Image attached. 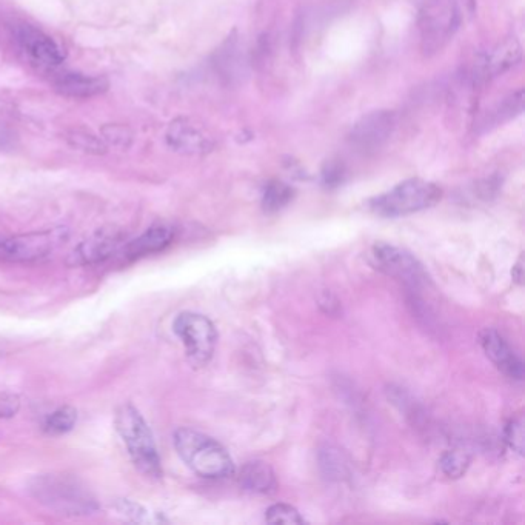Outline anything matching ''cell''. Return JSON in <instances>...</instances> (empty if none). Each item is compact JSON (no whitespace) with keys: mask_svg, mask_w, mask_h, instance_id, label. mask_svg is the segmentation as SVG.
<instances>
[{"mask_svg":"<svg viewBox=\"0 0 525 525\" xmlns=\"http://www.w3.org/2000/svg\"><path fill=\"white\" fill-rule=\"evenodd\" d=\"M174 449L188 469L207 479H224L235 473L227 450L215 439L193 429L176 430Z\"/></svg>","mask_w":525,"mask_h":525,"instance_id":"obj_1","label":"cell"},{"mask_svg":"<svg viewBox=\"0 0 525 525\" xmlns=\"http://www.w3.org/2000/svg\"><path fill=\"white\" fill-rule=\"evenodd\" d=\"M116 429L127 447L134 467L148 479L162 478V464L153 432L144 416L131 404L122 405L116 413Z\"/></svg>","mask_w":525,"mask_h":525,"instance_id":"obj_2","label":"cell"},{"mask_svg":"<svg viewBox=\"0 0 525 525\" xmlns=\"http://www.w3.org/2000/svg\"><path fill=\"white\" fill-rule=\"evenodd\" d=\"M459 0H425L419 13V37L425 56L444 50L461 27Z\"/></svg>","mask_w":525,"mask_h":525,"instance_id":"obj_3","label":"cell"},{"mask_svg":"<svg viewBox=\"0 0 525 525\" xmlns=\"http://www.w3.org/2000/svg\"><path fill=\"white\" fill-rule=\"evenodd\" d=\"M442 198V190L432 182L408 179L387 193L370 201V208L382 218H399L435 207Z\"/></svg>","mask_w":525,"mask_h":525,"instance_id":"obj_4","label":"cell"},{"mask_svg":"<svg viewBox=\"0 0 525 525\" xmlns=\"http://www.w3.org/2000/svg\"><path fill=\"white\" fill-rule=\"evenodd\" d=\"M33 490L42 504L59 513L87 515L96 510L93 496L79 482L64 475H48L37 479Z\"/></svg>","mask_w":525,"mask_h":525,"instance_id":"obj_5","label":"cell"},{"mask_svg":"<svg viewBox=\"0 0 525 525\" xmlns=\"http://www.w3.org/2000/svg\"><path fill=\"white\" fill-rule=\"evenodd\" d=\"M173 330L184 344L191 364L207 365L210 362L218 344V332L207 316L185 311L174 319Z\"/></svg>","mask_w":525,"mask_h":525,"instance_id":"obj_6","label":"cell"},{"mask_svg":"<svg viewBox=\"0 0 525 525\" xmlns=\"http://www.w3.org/2000/svg\"><path fill=\"white\" fill-rule=\"evenodd\" d=\"M67 228H48L0 241V258L10 262H34L53 255L67 244Z\"/></svg>","mask_w":525,"mask_h":525,"instance_id":"obj_7","label":"cell"},{"mask_svg":"<svg viewBox=\"0 0 525 525\" xmlns=\"http://www.w3.org/2000/svg\"><path fill=\"white\" fill-rule=\"evenodd\" d=\"M372 261L385 275L401 279L405 284L419 287L427 281L422 265L407 251L390 244H376L372 248Z\"/></svg>","mask_w":525,"mask_h":525,"instance_id":"obj_8","label":"cell"},{"mask_svg":"<svg viewBox=\"0 0 525 525\" xmlns=\"http://www.w3.org/2000/svg\"><path fill=\"white\" fill-rule=\"evenodd\" d=\"M14 41L31 61L44 67H57L65 59L64 50L39 28L17 24L13 28Z\"/></svg>","mask_w":525,"mask_h":525,"instance_id":"obj_9","label":"cell"},{"mask_svg":"<svg viewBox=\"0 0 525 525\" xmlns=\"http://www.w3.org/2000/svg\"><path fill=\"white\" fill-rule=\"evenodd\" d=\"M396 127V116L392 111H373L356 122L350 133V142L358 150L376 151L392 138Z\"/></svg>","mask_w":525,"mask_h":525,"instance_id":"obj_10","label":"cell"},{"mask_svg":"<svg viewBox=\"0 0 525 525\" xmlns=\"http://www.w3.org/2000/svg\"><path fill=\"white\" fill-rule=\"evenodd\" d=\"M167 144L171 150L185 156H201L215 147V141L204 128L185 118L176 119L168 125Z\"/></svg>","mask_w":525,"mask_h":525,"instance_id":"obj_11","label":"cell"},{"mask_svg":"<svg viewBox=\"0 0 525 525\" xmlns=\"http://www.w3.org/2000/svg\"><path fill=\"white\" fill-rule=\"evenodd\" d=\"M121 242L122 235L118 230H99L74 248L68 264L94 265L104 262L119 250Z\"/></svg>","mask_w":525,"mask_h":525,"instance_id":"obj_12","label":"cell"},{"mask_svg":"<svg viewBox=\"0 0 525 525\" xmlns=\"http://www.w3.org/2000/svg\"><path fill=\"white\" fill-rule=\"evenodd\" d=\"M521 57V45L515 37H509L479 57L475 65V77L481 81H487V79L499 76L510 70L513 65L518 64Z\"/></svg>","mask_w":525,"mask_h":525,"instance_id":"obj_13","label":"cell"},{"mask_svg":"<svg viewBox=\"0 0 525 525\" xmlns=\"http://www.w3.org/2000/svg\"><path fill=\"white\" fill-rule=\"evenodd\" d=\"M481 345L485 355L504 375L512 379L524 378V364L521 358L513 352L512 347L493 328H485L481 333Z\"/></svg>","mask_w":525,"mask_h":525,"instance_id":"obj_14","label":"cell"},{"mask_svg":"<svg viewBox=\"0 0 525 525\" xmlns=\"http://www.w3.org/2000/svg\"><path fill=\"white\" fill-rule=\"evenodd\" d=\"M54 90L71 99H88L104 94L110 87L107 77L82 73H62L54 77Z\"/></svg>","mask_w":525,"mask_h":525,"instance_id":"obj_15","label":"cell"},{"mask_svg":"<svg viewBox=\"0 0 525 525\" xmlns=\"http://www.w3.org/2000/svg\"><path fill=\"white\" fill-rule=\"evenodd\" d=\"M173 238L174 230L170 225H153V227L145 231L144 235L128 242L124 251H122V256H124L125 261H134V259L159 253V251L165 250L171 244Z\"/></svg>","mask_w":525,"mask_h":525,"instance_id":"obj_16","label":"cell"},{"mask_svg":"<svg viewBox=\"0 0 525 525\" xmlns=\"http://www.w3.org/2000/svg\"><path fill=\"white\" fill-rule=\"evenodd\" d=\"M241 484L250 492L267 493L275 487V473L265 462H248L242 469Z\"/></svg>","mask_w":525,"mask_h":525,"instance_id":"obj_17","label":"cell"},{"mask_svg":"<svg viewBox=\"0 0 525 525\" xmlns=\"http://www.w3.org/2000/svg\"><path fill=\"white\" fill-rule=\"evenodd\" d=\"M65 141L74 150L82 151V153L96 154V156L107 153V145L104 144V141L91 131L84 130V128L68 130L65 133Z\"/></svg>","mask_w":525,"mask_h":525,"instance_id":"obj_18","label":"cell"},{"mask_svg":"<svg viewBox=\"0 0 525 525\" xmlns=\"http://www.w3.org/2000/svg\"><path fill=\"white\" fill-rule=\"evenodd\" d=\"M295 198V190L281 181H273L265 187L262 207L267 213H276L287 207Z\"/></svg>","mask_w":525,"mask_h":525,"instance_id":"obj_19","label":"cell"},{"mask_svg":"<svg viewBox=\"0 0 525 525\" xmlns=\"http://www.w3.org/2000/svg\"><path fill=\"white\" fill-rule=\"evenodd\" d=\"M77 422L76 408L70 405H64L54 410L47 419H45L44 429L48 435H65L74 429Z\"/></svg>","mask_w":525,"mask_h":525,"instance_id":"obj_20","label":"cell"},{"mask_svg":"<svg viewBox=\"0 0 525 525\" xmlns=\"http://www.w3.org/2000/svg\"><path fill=\"white\" fill-rule=\"evenodd\" d=\"M101 139L108 147L128 150L133 142V131L124 124H107L102 127Z\"/></svg>","mask_w":525,"mask_h":525,"instance_id":"obj_21","label":"cell"},{"mask_svg":"<svg viewBox=\"0 0 525 525\" xmlns=\"http://www.w3.org/2000/svg\"><path fill=\"white\" fill-rule=\"evenodd\" d=\"M522 110H524V91L519 90L518 93L507 97V99L502 102V105H499L498 110L492 114L490 122L495 125L502 124V122L509 121V119L521 114Z\"/></svg>","mask_w":525,"mask_h":525,"instance_id":"obj_22","label":"cell"},{"mask_svg":"<svg viewBox=\"0 0 525 525\" xmlns=\"http://www.w3.org/2000/svg\"><path fill=\"white\" fill-rule=\"evenodd\" d=\"M265 521L268 524H304L305 519L295 507L288 504H275L271 505L265 513Z\"/></svg>","mask_w":525,"mask_h":525,"instance_id":"obj_23","label":"cell"},{"mask_svg":"<svg viewBox=\"0 0 525 525\" xmlns=\"http://www.w3.org/2000/svg\"><path fill=\"white\" fill-rule=\"evenodd\" d=\"M470 459L469 456L465 453L458 452H449L445 453L441 459L442 472L449 478H461L465 472H467V467H469Z\"/></svg>","mask_w":525,"mask_h":525,"instance_id":"obj_24","label":"cell"},{"mask_svg":"<svg viewBox=\"0 0 525 525\" xmlns=\"http://www.w3.org/2000/svg\"><path fill=\"white\" fill-rule=\"evenodd\" d=\"M505 441L519 455L524 453V422H522V418L513 419L505 427Z\"/></svg>","mask_w":525,"mask_h":525,"instance_id":"obj_25","label":"cell"},{"mask_svg":"<svg viewBox=\"0 0 525 525\" xmlns=\"http://www.w3.org/2000/svg\"><path fill=\"white\" fill-rule=\"evenodd\" d=\"M118 512L121 513L125 518L130 519L134 522H148L151 521L148 516L147 510L142 505L136 504L131 501H121L118 504Z\"/></svg>","mask_w":525,"mask_h":525,"instance_id":"obj_26","label":"cell"},{"mask_svg":"<svg viewBox=\"0 0 525 525\" xmlns=\"http://www.w3.org/2000/svg\"><path fill=\"white\" fill-rule=\"evenodd\" d=\"M522 264H524V261H522V258L519 259L518 264H516V267L513 268V278L516 279V282H519V284H522V279H524V273H522Z\"/></svg>","mask_w":525,"mask_h":525,"instance_id":"obj_27","label":"cell"}]
</instances>
